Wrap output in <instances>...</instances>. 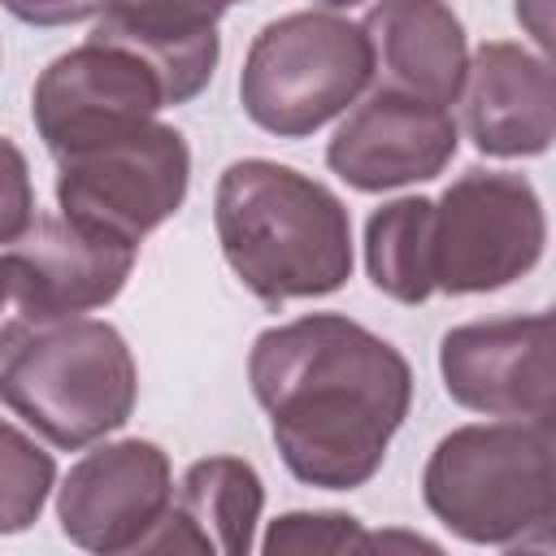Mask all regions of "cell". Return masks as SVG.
<instances>
[{
  "mask_svg": "<svg viewBox=\"0 0 556 556\" xmlns=\"http://www.w3.org/2000/svg\"><path fill=\"white\" fill-rule=\"evenodd\" d=\"M439 374L452 404L508 417L547 421L552 417V313H513L452 326L439 339Z\"/></svg>",
  "mask_w": 556,
  "mask_h": 556,
  "instance_id": "8fae6325",
  "label": "cell"
},
{
  "mask_svg": "<svg viewBox=\"0 0 556 556\" xmlns=\"http://www.w3.org/2000/svg\"><path fill=\"white\" fill-rule=\"evenodd\" d=\"M552 447V417L456 426L421 469V500L443 530L473 547L547 552L556 521Z\"/></svg>",
  "mask_w": 556,
  "mask_h": 556,
  "instance_id": "3957f363",
  "label": "cell"
},
{
  "mask_svg": "<svg viewBox=\"0 0 556 556\" xmlns=\"http://www.w3.org/2000/svg\"><path fill=\"white\" fill-rule=\"evenodd\" d=\"M261 508H265V482L243 456L191 460L174 486V500H169L161 526L148 534L143 556H152V552L248 556L256 543Z\"/></svg>",
  "mask_w": 556,
  "mask_h": 556,
  "instance_id": "9a60e30c",
  "label": "cell"
},
{
  "mask_svg": "<svg viewBox=\"0 0 556 556\" xmlns=\"http://www.w3.org/2000/svg\"><path fill=\"white\" fill-rule=\"evenodd\" d=\"M113 0H0L4 13H13L26 26H74L96 22Z\"/></svg>",
  "mask_w": 556,
  "mask_h": 556,
  "instance_id": "44dd1931",
  "label": "cell"
},
{
  "mask_svg": "<svg viewBox=\"0 0 556 556\" xmlns=\"http://www.w3.org/2000/svg\"><path fill=\"white\" fill-rule=\"evenodd\" d=\"M174 500L169 452L152 439L91 443L56 486L61 534L100 556L143 552Z\"/></svg>",
  "mask_w": 556,
  "mask_h": 556,
  "instance_id": "30bf717a",
  "label": "cell"
},
{
  "mask_svg": "<svg viewBox=\"0 0 556 556\" xmlns=\"http://www.w3.org/2000/svg\"><path fill=\"white\" fill-rule=\"evenodd\" d=\"M165 109V87L156 70L104 39H87L35 78L30 91V122L52 152V161L113 143Z\"/></svg>",
  "mask_w": 556,
  "mask_h": 556,
  "instance_id": "9c48e42d",
  "label": "cell"
},
{
  "mask_svg": "<svg viewBox=\"0 0 556 556\" xmlns=\"http://www.w3.org/2000/svg\"><path fill=\"white\" fill-rule=\"evenodd\" d=\"M374 83L361 22L339 9H300L265 22L239 70V104L274 139H308L348 113Z\"/></svg>",
  "mask_w": 556,
  "mask_h": 556,
  "instance_id": "5b68a950",
  "label": "cell"
},
{
  "mask_svg": "<svg viewBox=\"0 0 556 556\" xmlns=\"http://www.w3.org/2000/svg\"><path fill=\"white\" fill-rule=\"evenodd\" d=\"M91 39H104L143 56L165 87V104L195 100L213 83V70L222 56V35L213 22L174 13L152 0H113L96 17Z\"/></svg>",
  "mask_w": 556,
  "mask_h": 556,
  "instance_id": "2e32d148",
  "label": "cell"
},
{
  "mask_svg": "<svg viewBox=\"0 0 556 556\" xmlns=\"http://www.w3.org/2000/svg\"><path fill=\"white\" fill-rule=\"evenodd\" d=\"M456 148L460 126L452 109L426 104L391 87H374L339 122L334 139L326 143V165L352 191L378 195L439 178L452 165Z\"/></svg>",
  "mask_w": 556,
  "mask_h": 556,
  "instance_id": "7c38bea8",
  "label": "cell"
},
{
  "mask_svg": "<svg viewBox=\"0 0 556 556\" xmlns=\"http://www.w3.org/2000/svg\"><path fill=\"white\" fill-rule=\"evenodd\" d=\"M547 248V213L526 174L465 169L426 222L430 287L443 295H486L526 278Z\"/></svg>",
  "mask_w": 556,
  "mask_h": 556,
  "instance_id": "8992f818",
  "label": "cell"
},
{
  "mask_svg": "<svg viewBox=\"0 0 556 556\" xmlns=\"http://www.w3.org/2000/svg\"><path fill=\"white\" fill-rule=\"evenodd\" d=\"M191 187V148L169 122H148L113 143L56 161V213L91 235L139 248Z\"/></svg>",
  "mask_w": 556,
  "mask_h": 556,
  "instance_id": "52a82bcc",
  "label": "cell"
},
{
  "mask_svg": "<svg viewBox=\"0 0 556 556\" xmlns=\"http://www.w3.org/2000/svg\"><path fill=\"white\" fill-rule=\"evenodd\" d=\"M430 195H400L365 222V269L369 282L395 304H426L434 295L426 265Z\"/></svg>",
  "mask_w": 556,
  "mask_h": 556,
  "instance_id": "e0dca14e",
  "label": "cell"
},
{
  "mask_svg": "<svg viewBox=\"0 0 556 556\" xmlns=\"http://www.w3.org/2000/svg\"><path fill=\"white\" fill-rule=\"evenodd\" d=\"M139 248L91 235L61 213H39L35 226L0 248V361L30 334L104 308L122 295Z\"/></svg>",
  "mask_w": 556,
  "mask_h": 556,
  "instance_id": "ba28073f",
  "label": "cell"
},
{
  "mask_svg": "<svg viewBox=\"0 0 556 556\" xmlns=\"http://www.w3.org/2000/svg\"><path fill=\"white\" fill-rule=\"evenodd\" d=\"M139 400L130 343L113 321L65 317L0 361V404L61 452L122 430Z\"/></svg>",
  "mask_w": 556,
  "mask_h": 556,
  "instance_id": "277c9868",
  "label": "cell"
},
{
  "mask_svg": "<svg viewBox=\"0 0 556 556\" xmlns=\"http://www.w3.org/2000/svg\"><path fill=\"white\" fill-rule=\"evenodd\" d=\"M361 30L374 52L378 87L439 109L456 104L469 70V39L447 0H374Z\"/></svg>",
  "mask_w": 556,
  "mask_h": 556,
  "instance_id": "5bb4252c",
  "label": "cell"
},
{
  "mask_svg": "<svg viewBox=\"0 0 556 556\" xmlns=\"http://www.w3.org/2000/svg\"><path fill=\"white\" fill-rule=\"evenodd\" d=\"M56 486V460L26 430L0 417V534H22L39 521Z\"/></svg>",
  "mask_w": 556,
  "mask_h": 556,
  "instance_id": "ac0fdd59",
  "label": "cell"
},
{
  "mask_svg": "<svg viewBox=\"0 0 556 556\" xmlns=\"http://www.w3.org/2000/svg\"><path fill=\"white\" fill-rule=\"evenodd\" d=\"M269 556L278 552H365V530L348 513H282L265 543Z\"/></svg>",
  "mask_w": 556,
  "mask_h": 556,
  "instance_id": "d6986e66",
  "label": "cell"
},
{
  "mask_svg": "<svg viewBox=\"0 0 556 556\" xmlns=\"http://www.w3.org/2000/svg\"><path fill=\"white\" fill-rule=\"evenodd\" d=\"M321 9H352V4H365V0H317Z\"/></svg>",
  "mask_w": 556,
  "mask_h": 556,
  "instance_id": "603a6c76",
  "label": "cell"
},
{
  "mask_svg": "<svg viewBox=\"0 0 556 556\" xmlns=\"http://www.w3.org/2000/svg\"><path fill=\"white\" fill-rule=\"evenodd\" d=\"M460 104V130L482 156H543L556 135V104H552V65L547 56L508 43L486 39L478 52H469L465 87L456 96Z\"/></svg>",
  "mask_w": 556,
  "mask_h": 556,
  "instance_id": "4fadbf2b",
  "label": "cell"
},
{
  "mask_svg": "<svg viewBox=\"0 0 556 556\" xmlns=\"http://www.w3.org/2000/svg\"><path fill=\"white\" fill-rule=\"evenodd\" d=\"M152 4H165V9H178V13H187V17H200V22H213V26H217V17H222L230 4H248V0H152Z\"/></svg>",
  "mask_w": 556,
  "mask_h": 556,
  "instance_id": "7402d4cb",
  "label": "cell"
},
{
  "mask_svg": "<svg viewBox=\"0 0 556 556\" xmlns=\"http://www.w3.org/2000/svg\"><path fill=\"white\" fill-rule=\"evenodd\" d=\"M248 382L287 473L317 491H356L413 408L408 356L348 313H304L252 339Z\"/></svg>",
  "mask_w": 556,
  "mask_h": 556,
  "instance_id": "6da1fadb",
  "label": "cell"
},
{
  "mask_svg": "<svg viewBox=\"0 0 556 556\" xmlns=\"http://www.w3.org/2000/svg\"><path fill=\"white\" fill-rule=\"evenodd\" d=\"M39 208H35V182H30V165L26 152L0 135V248L17 243L30 226H35Z\"/></svg>",
  "mask_w": 556,
  "mask_h": 556,
  "instance_id": "ffe728a7",
  "label": "cell"
},
{
  "mask_svg": "<svg viewBox=\"0 0 556 556\" xmlns=\"http://www.w3.org/2000/svg\"><path fill=\"white\" fill-rule=\"evenodd\" d=\"M213 226L230 274L269 308L330 295L352 278L348 204L295 165L230 161L213 191Z\"/></svg>",
  "mask_w": 556,
  "mask_h": 556,
  "instance_id": "7a4b0ae2",
  "label": "cell"
}]
</instances>
